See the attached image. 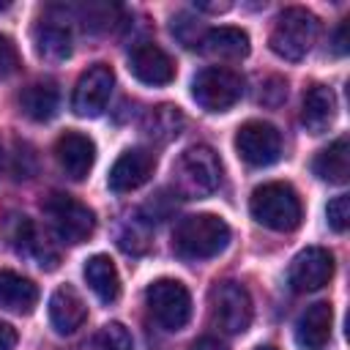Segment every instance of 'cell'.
<instances>
[{
	"label": "cell",
	"instance_id": "obj_1",
	"mask_svg": "<svg viewBox=\"0 0 350 350\" xmlns=\"http://www.w3.org/2000/svg\"><path fill=\"white\" fill-rule=\"evenodd\" d=\"M230 224L216 213L183 216L172 232V249L183 260H208L227 249Z\"/></svg>",
	"mask_w": 350,
	"mask_h": 350
},
{
	"label": "cell",
	"instance_id": "obj_4",
	"mask_svg": "<svg viewBox=\"0 0 350 350\" xmlns=\"http://www.w3.org/2000/svg\"><path fill=\"white\" fill-rule=\"evenodd\" d=\"M317 38V16L306 8H284L273 27H271V36H268V44L271 49L284 57V60H301L306 57V52L312 49Z\"/></svg>",
	"mask_w": 350,
	"mask_h": 350
},
{
	"label": "cell",
	"instance_id": "obj_31",
	"mask_svg": "<svg viewBox=\"0 0 350 350\" xmlns=\"http://www.w3.org/2000/svg\"><path fill=\"white\" fill-rule=\"evenodd\" d=\"M16 347V331L8 323H0V350H14Z\"/></svg>",
	"mask_w": 350,
	"mask_h": 350
},
{
	"label": "cell",
	"instance_id": "obj_22",
	"mask_svg": "<svg viewBox=\"0 0 350 350\" xmlns=\"http://www.w3.org/2000/svg\"><path fill=\"white\" fill-rule=\"evenodd\" d=\"M33 46L41 60L60 63V60L71 57V33L60 22H41L33 30Z\"/></svg>",
	"mask_w": 350,
	"mask_h": 350
},
{
	"label": "cell",
	"instance_id": "obj_12",
	"mask_svg": "<svg viewBox=\"0 0 350 350\" xmlns=\"http://www.w3.org/2000/svg\"><path fill=\"white\" fill-rule=\"evenodd\" d=\"M129 71L145 82V85H170L175 79V63L172 57L150 41H142L129 55Z\"/></svg>",
	"mask_w": 350,
	"mask_h": 350
},
{
	"label": "cell",
	"instance_id": "obj_36",
	"mask_svg": "<svg viewBox=\"0 0 350 350\" xmlns=\"http://www.w3.org/2000/svg\"><path fill=\"white\" fill-rule=\"evenodd\" d=\"M0 170H3V148H0Z\"/></svg>",
	"mask_w": 350,
	"mask_h": 350
},
{
	"label": "cell",
	"instance_id": "obj_8",
	"mask_svg": "<svg viewBox=\"0 0 350 350\" xmlns=\"http://www.w3.org/2000/svg\"><path fill=\"white\" fill-rule=\"evenodd\" d=\"M145 301L150 314L167 331H180L191 317V295L178 279H156L145 290Z\"/></svg>",
	"mask_w": 350,
	"mask_h": 350
},
{
	"label": "cell",
	"instance_id": "obj_14",
	"mask_svg": "<svg viewBox=\"0 0 350 350\" xmlns=\"http://www.w3.org/2000/svg\"><path fill=\"white\" fill-rule=\"evenodd\" d=\"M55 159L71 180H82V178H88V172L96 161V145L90 137H85L79 131H66L55 142Z\"/></svg>",
	"mask_w": 350,
	"mask_h": 350
},
{
	"label": "cell",
	"instance_id": "obj_5",
	"mask_svg": "<svg viewBox=\"0 0 350 350\" xmlns=\"http://www.w3.org/2000/svg\"><path fill=\"white\" fill-rule=\"evenodd\" d=\"M41 211H44V216H46L52 232H55L63 243L77 246V243L88 241V238L93 235V230H96V216H93V211H90L85 202H79L77 197H71V194L52 191V194L41 202Z\"/></svg>",
	"mask_w": 350,
	"mask_h": 350
},
{
	"label": "cell",
	"instance_id": "obj_21",
	"mask_svg": "<svg viewBox=\"0 0 350 350\" xmlns=\"http://www.w3.org/2000/svg\"><path fill=\"white\" fill-rule=\"evenodd\" d=\"M312 170L320 180H328V183H347L350 178V145H347V137H339L334 139L328 148H323L314 161H312Z\"/></svg>",
	"mask_w": 350,
	"mask_h": 350
},
{
	"label": "cell",
	"instance_id": "obj_17",
	"mask_svg": "<svg viewBox=\"0 0 350 350\" xmlns=\"http://www.w3.org/2000/svg\"><path fill=\"white\" fill-rule=\"evenodd\" d=\"M85 317H88V306L71 284H63L52 293V298H49V323L57 334H74L85 323Z\"/></svg>",
	"mask_w": 350,
	"mask_h": 350
},
{
	"label": "cell",
	"instance_id": "obj_33",
	"mask_svg": "<svg viewBox=\"0 0 350 350\" xmlns=\"http://www.w3.org/2000/svg\"><path fill=\"white\" fill-rule=\"evenodd\" d=\"M191 350H227V347L219 339H213V336H202V339H197L191 345Z\"/></svg>",
	"mask_w": 350,
	"mask_h": 350
},
{
	"label": "cell",
	"instance_id": "obj_34",
	"mask_svg": "<svg viewBox=\"0 0 350 350\" xmlns=\"http://www.w3.org/2000/svg\"><path fill=\"white\" fill-rule=\"evenodd\" d=\"M197 8H200V11H227L230 3H219V5H216V3H197Z\"/></svg>",
	"mask_w": 350,
	"mask_h": 350
},
{
	"label": "cell",
	"instance_id": "obj_13",
	"mask_svg": "<svg viewBox=\"0 0 350 350\" xmlns=\"http://www.w3.org/2000/svg\"><path fill=\"white\" fill-rule=\"evenodd\" d=\"M156 170V156L148 148H129L118 156V161L109 170V189L112 191H134Z\"/></svg>",
	"mask_w": 350,
	"mask_h": 350
},
{
	"label": "cell",
	"instance_id": "obj_18",
	"mask_svg": "<svg viewBox=\"0 0 350 350\" xmlns=\"http://www.w3.org/2000/svg\"><path fill=\"white\" fill-rule=\"evenodd\" d=\"M336 118V96L325 85H312L301 104V123L309 134H323L334 126Z\"/></svg>",
	"mask_w": 350,
	"mask_h": 350
},
{
	"label": "cell",
	"instance_id": "obj_25",
	"mask_svg": "<svg viewBox=\"0 0 350 350\" xmlns=\"http://www.w3.org/2000/svg\"><path fill=\"white\" fill-rule=\"evenodd\" d=\"M82 350H131V334L120 323H107L85 342Z\"/></svg>",
	"mask_w": 350,
	"mask_h": 350
},
{
	"label": "cell",
	"instance_id": "obj_15",
	"mask_svg": "<svg viewBox=\"0 0 350 350\" xmlns=\"http://www.w3.org/2000/svg\"><path fill=\"white\" fill-rule=\"evenodd\" d=\"M331 325H334L331 304H325V301L312 304L301 312V317L295 323V339L304 350H323L331 339Z\"/></svg>",
	"mask_w": 350,
	"mask_h": 350
},
{
	"label": "cell",
	"instance_id": "obj_32",
	"mask_svg": "<svg viewBox=\"0 0 350 350\" xmlns=\"http://www.w3.org/2000/svg\"><path fill=\"white\" fill-rule=\"evenodd\" d=\"M334 52L336 55H345L347 52V22H342L334 33Z\"/></svg>",
	"mask_w": 350,
	"mask_h": 350
},
{
	"label": "cell",
	"instance_id": "obj_35",
	"mask_svg": "<svg viewBox=\"0 0 350 350\" xmlns=\"http://www.w3.org/2000/svg\"><path fill=\"white\" fill-rule=\"evenodd\" d=\"M8 8V3H0V11H5Z\"/></svg>",
	"mask_w": 350,
	"mask_h": 350
},
{
	"label": "cell",
	"instance_id": "obj_20",
	"mask_svg": "<svg viewBox=\"0 0 350 350\" xmlns=\"http://www.w3.org/2000/svg\"><path fill=\"white\" fill-rule=\"evenodd\" d=\"M38 304V287L16 271H0V306L16 314H30Z\"/></svg>",
	"mask_w": 350,
	"mask_h": 350
},
{
	"label": "cell",
	"instance_id": "obj_6",
	"mask_svg": "<svg viewBox=\"0 0 350 350\" xmlns=\"http://www.w3.org/2000/svg\"><path fill=\"white\" fill-rule=\"evenodd\" d=\"M191 96L194 101L208 109V112H224L235 107L243 96V79L241 74L221 68V66H208L191 79Z\"/></svg>",
	"mask_w": 350,
	"mask_h": 350
},
{
	"label": "cell",
	"instance_id": "obj_7",
	"mask_svg": "<svg viewBox=\"0 0 350 350\" xmlns=\"http://www.w3.org/2000/svg\"><path fill=\"white\" fill-rule=\"evenodd\" d=\"M252 298L241 282H216L211 290V320L224 334H243L252 323Z\"/></svg>",
	"mask_w": 350,
	"mask_h": 350
},
{
	"label": "cell",
	"instance_id": "obj_26",
	"mask_svg": "<svg viewBox=\"0 0 350 350\" xmlns=\"http://www.w3.org/2000/svg\"><path fill=\"white\" fill-rule=\"evenodd\" d=\"M325 216H328L331 230L345 232V230H347V224H350V197H347V194L334 197V200L328 202V208H325Z\"/></svg>",
	"mask_w": 350,
	"mask_h": 350
},
{
	"label": "cell",
	"instance_id": "obj_29",
	"mask_svg": "<svg viewBox=\"0 0 350 350\" xmlns=\"http://www.w3.org/2000/svg\"><path fill=\"white\" fill-rule=\"evenodd\" d=\"M284 96H287V82H284V79H279V77H271V79L262 85V90H260V101H262V104H268V107L282 104V101H284Z\"/></svg>",
	"mask_w": 350,
	"mask_h": 350
},
{
	"label": "cell",
	"instance_id": "obj_2",
	"mask_svg": "<svg viewBox=\"0 0 350 350\" xmlns=\"http://www.w3.org/2000/svg\"><path fill=\"white\" fill-rule=\"evenodd\" d=\"M249 211L254 216V221H260L268 230L276 232H290L301 224L304 208L301 200L295 194V189L290 183H262L252 191L249 200Z\"/></svg>",
	"mask_w": 350,
	"mask_h": 350
},
{
	"label": "cell",
	"instance_id": "obj_37",
	"mask_svg": "<svg viewBox=\"0 0 350 350\" xmlns=\"http://www.w3.org/2000/svg\"><path fill=\"white\" fill-rule=\"evenodd\" d=\"M257 350H276V347H257Z\"/></svg>",
	"mask_w": 350,
	"mask_h": 350
},
{
	"label": "cell",
	"instance_id": "obj_11",
	"mask_svg": "<svg viewBox=\"0 0 350 350\" xmlns=\"http://www.w3.org/2000/svg\"><path fill=\"white\" fill-rule=\"evenodd\" d=\"M334 276V254L323 246H306L290 262L287 282L295 293H314L325 287Z\"/></svg>",
	"mask_w": 350,
	"mask_h": 350
},
{
	"label": "cell",
	"instance_id": "obj_19",
	"mask_svg": "<svg viewBox=\"0 0 350 350\" xmlns=\"http://www.w3.org/2000/svg\"><path fill=\"white\" fill-rule=\"evenodd\" d=\"M82 276H85L88 287L96 293V298L101 304L118 301V295H120V273H118L112 257H107V254L88 257L85 260V268H82Z\"/></svg>",
	"mask_w": 350,
	"mask_h": 350
},
{
	"label": "cell",
	"instance_id": "obj_24",
	"mask_svg": "<svg viewBox=\"0 0 350 350\" xmlns=\"http://www.w3.org/2000/svg\"><path fill=\"white\" fill-rule=\"evenodd\" d=\"M183 123H186V118H183V112L175 104H159V107H153V109L145 112L142 131L150 139H156V142H170L172 137L180 134Z\"/></svg>",
	"mask_w": 350,
	"mask_h": 350
},
{
	"label": "cell",
	"instance_id": "obj_10",
	"mask_svg": "<svg viewBox=\"0 0 350 350\" xmlns=\"http://www.w3.org/2000/svg\"><path fill=\"white\" fill-rule=\"evenodd\" d=\"M112 85H115V74H112L109 66H104V63L90 66L77 79V88H74V96H71V109L79 118L101 115L107 109L109 96H112Z\"/></svg>",
	"mask_w": 350,
	"mask_h": 350
},
{
	"label": "cell",
	"instance_id": "obj_30",
	"mask_svg": "<svg viewBox=\"0 0 350 350\" xmlns=\"http://www.w3.org/2000/svg\"><path fill=\"white\" fill-rule=\"evenodd\" d=\"M27 159H33L30 148H27V145H19V150H16V164H14V175H16L19 180H22V178H30V172H27V167H25Z\"/></svg>",
	"mask_w": 350,
	"mask_h": 350
},
{
	"label": "cell",
	"instance_id": "obj_3",
	"mask_svg": "<svg viewBox=\"0 0 350 350\" xmlns=\"http://www.w3.org/2000/svg\"><path fill=\"white\" fill-rule=\"evenodd\" d=\"M172 175H175V186H178L180 194L208 197L221 183V161H219L213 148L191 145L178 156V161L172 167Z\"/></svg>",
	"mask_w": 350,
	"mask_h": 350
},
{
	"label": "cell",
	"instance_id": "obj_28",
	"mask_svg": "<svg viewBox=\"0 0 350 350\" xmlns=\"http://www.w3.org/2000/svg\"><path fill=\"white\" fill-rule=\"evenodd\" d=\"M16 68H19V52H16L14 41L0 33V79L11 77Z\"/></svg>",
	"mask_w": 350,
	"mask_h": 350
},
{
	"label": "cell",
	"instance_id": "obj_27",
	"mask_svg": "<svg viewBox=\"0 0 350 350\" xmlns=\"http://www.w3.org/2000/svg\"><path fill=\"white\" fill-rule=\"evenodd\" d=\"M178 194H170L167 189H161L145 208H142V213L148 216V221H164L167 216H170V211L178 205V200H175Z\"/></svg>",
	"mask_w": 350,
	"mask_h": 350
},
{
	"label": "cell",
	"instance_id": "obj_9",
	"mask_svg": "<svg viewBox=\"0 0 350 350\" xmlns=\"http://www.w3.org/2000/svg\"><path fill=\"white\" fill-rule=\"evenodd\" d=\"M238 156L252 167H268L282 156V134L265 120H246L235 134Z\"/></svg>",
	"mask_w": 350,
	"mask_h": 350
},
{
	"label": "cell",
	"instance_id": "obj_23",
	"mask_svg": "<svg viewBox=\"0 0 350 350\" xmlns=\"http://www.w3.org/2000/svg\"><path fill=\"white\" fill-rule=\"evenodd\" d=\"M19 109L36 123L49 120L57 112V88L52 82H30L19 93Z\"/></svg>",
	"mask_w": 350,
	"mask_h": 350
},
{
	"label": "cell",
	"instance_id": "obj_16",
	"mask_svg": "<svg viewBox=\"0 0 350 350\" xmlns=\"http://www.w3.org/2000/svg\"><path fill=\"white\" fill-rule=\"evenodd\" d=\"M197 49L216 60H241L249 55V36L241 27H211L197 38Z\"/></svg>",
	"mask_w": 350,
	"mask_h": 350
}]
</instances>
